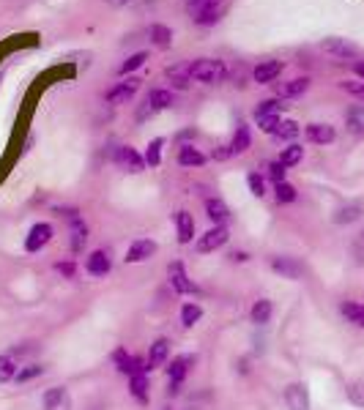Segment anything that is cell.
Segmentation results:
<instances>
[{"label":"cell","mask_w":364,"mask_h":410,"mask_svg":"<svg viewBox=\"0 0 364 410\" xmlns=\"http://www.w3.org/2000/svg\"><path fill=\"white\" fill-rule=\"evenodd\" d=\"M225 77H228V66L219 58H198L189 64V80H198L203 85L225 82Z\"/></svg>","instance_id":"obj_1"},{"label":"cell","mask_w":364,"mask_h":410,"mask_svg":"<svg viewBox=\"0 0 364 410\" xmlns=\"http://www.w3.org/2000/svg\"><path fill=\"white\" fill-rule=\"evenodd\" d=\"M167 107H173V91H167V88H154L151 94L145 96V104L140 107L137 121H148L151 115L162 112V110H167Z\"/></svg>","instance_id":"obj_2"},{"label":"cell","mask_w":364,"mask_h":410,"mask_svg":"<svg viewBox=\"0 0 364 410\" xmlns=\"http://www.w3.org/2000/svg\"><path fill=\"white\" fill-rule=\"evenodd\" d=\"M228 241H231V233H228V227H225V224H214L208 233H203V235L198 238L195 249H198V254L217 252V249H222Z\"/></svg>","instance_id":"obj_3"},{"label":"cell","mask_w":364,"mask_h":410,"mask_svg":"<svg viewBox=\"0 0 364 410\" xmlns=\"http://www.w3.org/2000/svg\"><path fill=\"white\" fill-rule=\"evenodd\" d=\"M52 224L50 221H38V224H34L31 227V233H28V238H25V252H41L50 241H52Z\"/></svg>","instance_id":"obj_4"},{"label":"cell","mask_w":364,"mask_h":410,"mask_svg":"<svg viewBox=\"0 0 364 410\" xmlns=\"http://www.w3.org/2000/svg\"><path fill=\"white\" fill-rule=\"evenodd\" d=\"M137 91H140V80L137 77H124V82L110 88L104 98H107V104H126V101H132Z\"/></svg>","instance_id":"obj_5"},{"label":"cell","mask_w":364,"mask_h":410,"mask_svg":"<svg viewBox=\"0 0 364 410\" xmlns=\"http://www.w3.org/2000/svg\"><path fill=\"white\" fill-rule=\"evenodd\" d=\"M271 271L274 274H279L282 279H291V282H296L304 277V265L298 263L296 257H271Z\"/></svg>","instance_id":"obj_6"},{"label":"cell","mask_w":364,"mask_h":410,"mask_svg":"<svg viewBox=\"0 0 364 410\" xmlns=\"http://www.w3.org/2000/svg\"><path fill=\"white\" fill-rule=\"evenodd\" d=\"M112 161H115L118 167L129 170V173H143V170H145V156H140L132 145H121V148H115Z\"/></svg>","instance_id":"obj_7"},{"label":"cell","mask_w":364,"mask_h":410,"mask_svg":"<svg viewBox=\"0 0 364 410\" xmlns=\"http://www.w3.org/2000/svg\"><path fill=\"white\" fill-rule=\"evenodd\" d=\"M167 277H170V284H173L175 293H184V295H187V293H198L195 282H189V277H187L181 260H173V263L167 265Z\"/></svg>","instance_id":"obj_8"},{"label":"cell","mask_w":364,"mask_h":410,"mask_svg":"<svg viewBox=\"0 0 364 410\" xmlns=\"http://www.w3.org/2000/svg\"><path fill=\"white\" fill-rule=\"evenodd\" d=\"M321 50H323L326 55H334V58H342V61H348V58H356V55H359L356 44H351L348 38H337V36H331V38H326V41L321 44Z\"/></svg>","instance_id":"obj_9"},{"label":"cell","mask_w":364,"mask_h":410,"mask_svg":"<svg viewBox=\"0 0 364 410\" xmlns=\"http://www.w3.org/2000/svg\"><path fill=\"white\" fill-rule=\"evenodd\" d=\"M156 249H159V244L154 241V238H137L132 247L126 249V263H145L148 257H154L156 254Z\"/></svg>","instance_id":"obj_10"},{"label":"cell","mask_w":364,"mask_h":410,"mask_svg":"<svg viewBox=\"0 0 364 410\" xmlns=\"http://www.w3.org/2000/svg\"><path fill=\"white\" fill-rule=\"evenodd\" d=\"M44 410H71V394L66 386H52L44 391Z\"/></svg>","instance_id":"obj_11"},{"label":"cell","mask_w":364,"mask_h":410,"mask_svg":"<svg viewBox=\"0 0 364 410\" xmlns=\"http://www.w3.org/2000/svg\"><path fill=\"white\" fill-rule=\"evenodd\" d=\"M285 405L288 410H310V391L304 383H291L285 388Z\"/></svg>","instance_id":"obj_12"},{"label":"cell","mask_w":364,"mask_h":410,"mask_svg":"<svg viewBox=\"0 0 364 410\" xmlns=\"http://www.w3.org/2000/svg\"><path fill=\"white\" fill-rule=\"evenodd\" d=\"M304 137L312 142V145H331L337 140V131L331 124H310L304 129Z\"/></svg>","instance_id":"obj_13"},{"label":"cell","mask_w":364,"mask_h":410,"mask_svg":"<svg viewBox=\"0 0 364 410\" xmlns=\"http://www.w3.org/2000/svg\"><path fill=\"white\" fill-rule=\"evenodd\" d=\"M282 68H285L282 61H263V64H258L252 68V80L261 82V85H268L282 74Z\"/></svg>","instance_id":"obj_14"},{"label":"cell","mask_w":364,"mask_h":410,"mask_svg":"<svg viewBox=\"0 0 364 410\" xmlns=\"http://www.w3.org/2000/svg\"><path fill=\"white\" fill-rule=\"evenodd\" d=\"M110 268H112V260H110V254L104 252V249L91 252L88 254V260H85V271H88L91 277H107Z\"/></svg>","instance_id":"obj_15"},{"label":"cell","mask_w":364,"mask_h":410,"mask_svg":"<svg viewBox=\"0 0 364 410\" xmlns=\"http://www.w3.org/2000/svg\"><path fill=\"white\" fill-rule=\"evenodd\" d=\"M195 364V356H189V353H184V356H175L173 361H170V367H167V378L170 383H184V378L189 375V367Z\"/></svg>","instance_id":"obj_16"},{"label":"cell","mask_w":364,"mask_h":410,"mask_svg":"<svg viewBox=\"0 0 364 410\" xmlns=\"http://www.w3.org/2000/svg\"><path fill=\"white\" fill-rule=\"evenodd\" d=\"M205 217L214 221V224H228V221H231V208H228L225 200L208 197V200H205Z\"/></svg>","instance_id":"obj_17"},{"label":"cell","mask_w":364,"mask_h":410,"mask_svg":"<svg viewBox=\"0 0 364 410\" xmlns=\"http://www.w3.org/2000/svg\"><path fill=\"white\" fill-rule=\"evenodd\" d=\"M68 233H71V252H82L85 241H88V224L80 217H71L68 219Z\"/></svg>","instance_id":"obj_18"},{"label":"cell","mask_w":364,"mask_h":410,"mask_svg":"<svg viewBox=\"0 0 364 410\" xmlns=\"http://www.w3.org/2000/svg\"><path fill=\"white\" fill-rule=\"evenodd\" d=\"M310 88V80L307 77H293V80H288V82H279L277 85V98H293V96H301L304 91Z\"/></svg>","instance_id":"obj_19"},{"label":"cell","mask_w":364,"mask_h":410,"mask_svg":"<svg viewBox=\"0 0 364 410\" xmlns=\"http://www.w3.org/2000/svg\"><path fill=\"white\" fill-rule=\"evenodd\" d=\"M175 227H178V241L181 244H189L195 238V219L189 211H178L175 214Z\"/></svg>","instance_id":"obj_20"},{"label":"cell","mask_w":364,"mask_h":410,"mask_svg":"<svg viewBox=\"0 0 364 410\" xmlns=\"http://www.w3.org/2000/svg\"><path fill=\"white\" fill-rule=\"evenodd\" d=\"M167 80L173 82L175 91H187L189 88V64H175L165 71Z\"/></svg>","instance_id":"obj_21"},{"label":"cell","mask_w":364,"mask_h":410,"mask_svg":"<svg viewBox=\"0 0 364 410\" xmlns=\"http://www.w3.org/2000/svg\"><path fill=\"white\" fill-rule=\"evenodd\" d=\"M178 164H181V167H203V164H205V154L198 151L195 145L184 142L181 151H178Z\"/></svg>","instance_id":"obj_22"},{"label":"cell","mask_w":364,"mask_h":410,"mask_svg":"<svg viewBox=\"0 0 364 410\" xmlns=\"http://www.w3.org/2000/svg\"><path fill=\"white\" fill-rule=\"evenodd\" d=\"M167 356H170V342L167 339H156L151 345V350H148V369H159L167 361Z\"/></svg>","instance_id":"obj_23"},{"label":"cell","mask_w":364,"mask_h":410,"mask_svg":"<svg viewBox=\"0 0 364 410\" xmlns=\"http://www.w3.org/2000/svg\"><path fill=\"white\" fill-rule=\"evenodd\" d=\"M249 145H252V131H249V126L244 121H238V129L233 134L231 151L233 154H244V151H249Z\"/></svg>","instance_id":"obj_24"},{"label":"cell","mask_w":364,"mask_h":410,"mask_svg":"<svg viewBox=\"0 0 364 410\" xmlns=\"http://www.w3.org/2000/svg\"><path fill=\"white\" fill-rule=\"evenodd\" d=\"M340 312H342V317H345L351 325L364 328V304H356V301H342V304H340Z\"/></svg>","instance_id":"obj_25"},{"label":"cell","mask_w":364,"mask_h":410,"mask_svg":"<svg viewBox=\"0 0 364 410\" xmlns=\"http://www.w3.org/2000/svg\"><path fill=\"white\" fill-rule=\"evenodd\" d=\"M271 315H274V304H271L268 298L255 301V304H252V309H249V317H252V323H255V325H265V323H271Z\"/></svg>","instance_id":"obj_26"},{"label":"cell","mask_w":364,"mask_h":410,"mask_svg":"<svg viewBox=\"0 0 364 410\" xmlns=\"http://www.w3.org/2000/svg\"><path fill=\"white\" fill-rule=\"evenodd\" d=\"M225 0H187V8H189V17L195 20L205 11H219Z\"/></svg>","instance_id":"obj_27"},{"label":"cell","mask_w":364,"mask_h":410,"mask_svg":"<svg viewBox=\"0 0 364 410\" xmlns=\"http://www.w3.org/2000/svg\"><path fill=\"white\" fill-rule=\"evenodd\" d=\"M148 36H151V41H154L159 50H167V47L173 44V31H170L167 25H159V22L148 28Z\"/></svg>","instance_id":"obj_28"},{"label":"cell","mask_w":364,"mask_h":410,"mask_svg":"<svg viewBox=\"0 0 364 410\" xmlns=\"http://www.w3.org/2000/svg\"><path fill=\"white\" fill-rule=\"evenodd\" d=\"M162 148H165V137H154V140L145 145V164L159 167V164H162Z\"/></svg>","instance_id":"obj_29"},{"label":"cell","mask_w":364,"mask_h":410,"mask_svg":"<svg viewBox=\"0 0 364 410\" xmlns=\"http://www.w3.org/2000/svg\"><path fill=\"white\" fill-rule=\"evenodd\" d=\"M112 361H115V369L121 372V375H129L132 378L134 372V356H129L124 347H115V353H112Z\"/></svg>","instance_id":"obj_30"},{"label":"cell","mask_w":364,"mask_h":410,"mask_svg":"<svg viewBox=\"0 0 364 410\" xmlns=\"http://www.w3.org/2000/svg\"><path fill=\"white\" fill-rule=\"evenodd\" d=\"M301 159H304V148H301V145H296V142H291L288 148H282V154H279V159H277V161H279V164L288 170V167H296Z\"/></svg>","instance_id":"obj_31"},{"label":"cell","mask_w":364,"mask_h":410,"mask_svg":"<svg viewBox=\"0 0 364 410\" xmlns=\"http://www.w3.org/2000/svg\"><path fill=\"white\" fill-rule=\"evenodd\" d=\"M345 124H348V131H354V134H364V107H351L348 112H345Z\"/></svg>","instance_id":"obj_32"},{"label":"cell","mask_w":364,"mask_h":410,"mask_svg":"<svg viewBox=\"0 0 364 410\" xmlns=\"http://www.w3.org/2000/svg\"><path fill=\"white\" fill-rule=\"evenodd\" d=\"M285 101L282 98H265L258 104V110H255V118H261V115H282L285 112Z\"/></svg>","instance_id":"obj_33"},{"label":"cell","mask_w":364,"mask_h":410,"mask_svg":"<svg viewBox=\"0 0 364 410\" xmlns=\"http://www.w3.org/2000/svg\"><path fill=\"white\" fill-rule=\"evenodd\" d=\"M274 197H277L279 205H291V203H296L298 191L288 181H282V184H274Z\"/></svg>","instance_id":"obj_34"},{"label":"cell","mask_w":364,"mask_h":410,"mask_svg":"<svg viewBox=\"0 0 364 410\" xmlns=\"http://www.w3.org/2000/svg\"><path fill=\"white\" fill-rule=\"evenodd\" d=\"M129 391L137 402H148V378L145 375H132L129 378Z\"/></svg>","instance_id":"obj_35"},{"label":"cell","mask_w":364,"mask_h":410,"mask_svg":"<svg viewBox=\"0 0 364 410\" xmlns=\"http://www.w3.org/2000/svg\"><path fill=\"white\" fill-rule=\"evenodd\" d=\"M200 317H203V307L195 304V301H189V304L181 307V323H184V328H192Z\"/></svg>","instance_id":"obj_36"},{"label":"cell","mask_w":364,"mask_h":410,"mask_svg":"<svg viewBox=\"0 0 364 410\" xmlns=\"http://www.w3.org/2000/svg\"><path fill=\"white\" fill-rule=\"evenodd\" d=\"M298 134H301V126H298L296 121H291V118H282L277 131H274V137H279V140H296Z\"/></svg>","instance_id":"obj_37"},{"label":"cell","mask_w":364,"mask_h":410,"mask_svg":"<svg viewBox=\"0 0 364 410\" xmlns=\"http://www.w3.org/2000/svg\"><path fill=\"white\" fill-rule=\"evenodd\" d=\"M17 361H14V356H8V353H3L0 356V383H8V380H14L17 375Z\"/></svg>","instance_id":"obj_38"},{"label":"cell","mask_w":364,"mask_h":410,"mask_svg":"<svg viewBox=\"0 0 364 410\" xmlns=\"http://www.w3.org/2000/svg\"><path fill=\"white\" fill-rule=\"evenodd\" d=\"M41 375H44V367H41V364H25V367L17 369L14 380H17V383H31V380L41 378Z\"/></svg>","instance_id":"obj_39"},{"label":"cell","mask_w":364,"mask_h":410,"mask_svg":"<svg viewBox=\"0 0 364 410\" xmlns=\"http://www.w3.org/2000/svg\"><path fill=\"white\" fill-rule=\"evenodd\" d=\"M345 394H348L351 405L364 408V380H351V383H348V388H345Z\"/></svg>","instance_id":"obj_40"},{"label":"cell","mask_w":364,"mask_h":410,"mask_svg":"<svg viewBox=\"0 0 364 410\" xmlns=\"http://www.w3.org/2000/svg\"><path fill=\"white\" fill-rule=\"evenodd\" d=\"M362 217V208L359 205H342L337 214H334V221L337 224H351V221H356Z\"/></svg>","instance_id":"obj_41"},{"label":"cell","mask_w":364,"mask_h":410,"mask_svg":"<svg viewBox=\"0 0 364 410\" xmlns=\"http://www.w3.org/2000/svg\"><path fill=\"white\" fill-rule=\"evenodd\" d=\"M145 61H148V52H134V55H129V58L121 64V68H118V71H121V77H129L134 68H140Z\"/></svg>","instance_id":"obj_42"},{"label":"cell","mask_w":364,"mask_h":410,"mask_svg":"<svg viewBox=\"0 0 364 410\" xmlns=\"http://www.w3.org/2000/svg\"><path fill=\"white\" fill-rule=\"evenodd\" d=\"M279 121H282V115H261V118H255V124H258L261 131H265V134H274L277 126H279Z\"/></svg>","instance_id":"obj_43"},{"label":"cell","mask_w":364,"mask_h":410,"mask_svg":"<svg viewBox=\"0 0 364 410\" xmlns=\"http://www.w3.org/2000/svg\"><path fill=\"white\" fill-rule=\"evenodd\" d=\"M247 186H249V191H252L255 197H265V181H263V175H261V173H249Z\"/></svg>","instance_id":"obj_44"},{"label":"cell","mask_w":364,"mask_h":410,"mask_svg":"<svg viewBox=\"0 0 364 410\" xmlns=\"http://www.w3.org/2000/svg\"><path fill=\"white\" fill-rule=\"evenodd\" d=\"M219 14H222V8H219V11H205V14L195 17V25H200V28H211V25L219 22Z\"/></svg>","instance_id":"obj_45"},{"label":"cell","mask_w":364,"mask_h":410,"mask_svg":"<svg viewBox=\"0 0 364 410\" xmlns=\"http://www.w3.org/2000/svg\"><path fill=\"white\" fill-rule=\"evenodd\" d=\"M285 173H288V170H285L279 161H271V164H268V178H271L274 184H282V181H285Z\"/></svg>","instance_id":"obj_46"},{"label":"cell","mask_w":364,"mask_h":410,"mask_svg":"<svg viewBox=\"0 0 364 410\" xmlns=\"http://www.w3.org/2000/svg\"><path fill=\"white\" fill-rule=\"evenodd\" d=\"M340 88L345 91V94H351V96H356V98H364V82H340Z\"/></svg>","instance_id":"obj_47"},{"label":"cell","mask_w":364,"mask_h":410,"mask_svg":"<svg viewBox=\"0 0 364 410\" xmlns=\"http://www.w3.org/2000/svg\"><path fill=\"white\" fill-rule=\"evenodd\" d=\"M55 271H58V274H64L66 279H71V277L77 274V265H74L71 260H66V263H58V265H55Z\"/></svg>","instance_id":"obj_48"},{"label":"cell","mask_w":364,"mask_h":410,"mask_svg":"<svg viewBox=\"0 0 364 410\" xmlns=\"http://www.w3.org/2000/svg\"><path fill=\"white\" fill-rule=\"evenodd\" d=\"M211 156L217 159V161H225V159H231V156H233L231 145H219V148H217V151H214Z\"/></svg>","instance_id":"obj_49"},{"label":"cell","mask_w":364,"mask_h":410,"mask_svg":"<svg viewBox=\"0 0 364 410\" xmlns=\"http://www.w3.org/2000/svg\"><path fill=\"white\" fill-rule=\"evenodd\" d=\"M231 260H235V263H247V260H249V254L247 252H233Z\"/></svg>","instance_id":"obj_50"},{"label":"cell","mask_w":364,"mask_h":410,"mask_svg":"<svg viewBox=\"0 0 364 410\" xmlns=\"http://www.w3.org/2000/svg\"><path fill=\"white\" fill-rule=\"evenodd\" d=\"M195 134H198L195 129H187V131H181V134H178V140H195Z\"/></svg>","instance_id":"obj_51"},{"label":"cell","mask_w":364,"mask_h":410,"mask_svg":"<svg viewBox=\"0 0 364 410\" xmlns=\"http://www.w3.org/2000/svg\"><path fill=\"white\" fill-rule=\"evenodd\" d=\"M167 394H170V397H178V394H181V383H170Z\"/></svg>","instance_id":"obj_52"},{"label":"cell","mask_w":364,"mask_h":410,"mask_svg":"<svg viewBox=\"0 0 364 410\" xmlns=\"http://www.w3.org/2000/svg\"><path fill=\"white\" fill-rule=\"evenodd\" d=\"M107 3H110L112 8H124V6H129L132 0H107Z\"/></svg>","instance_id":"obj_53"},{"label":"cell","mask_w":364,"mask_h":410,"mask_svg":"<svg viewBox=\"0 0 364 410\" xmlns=\"http://www.w3.org/2000/svg\"><path fill=\"white\" fill-rule=\"evenodd\" d=\"M354 71H356V77H362V82H364V61L354 64Z\"/></svg>","instance_id":"obj_54"}]
</instances>
